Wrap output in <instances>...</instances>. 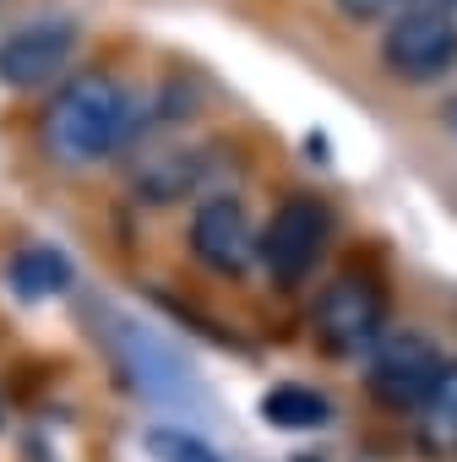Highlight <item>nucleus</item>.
Here are the masks:
<instances>
[{"label": "nucleus", "mask_w": 457, "mask_h": 462, "mask_svg": "<svg viewBox=\"0 0 457 462\" xmlns=\"http://www.w3.org/2000/svg\"><path fill=\"white\" fill-rule=\"evenodd\" d=\"M142 131V104L115 71H77L55 88L39 115V147L61 169H93L131 147Z\"/></svg>", "instance_id": "1"}, {"label": "nucleus", "mask_w": 457, "mask_h": 462, "mask_svg": "<svg viewBox=\"0 0 457 462\" xmlns=\"http://www.w3.org/2000/svg\"><path fill=\"white\" fill-rule=\"evenodd\" d=\"M392 321V294L376 273H338L311 305V337L327 359H365Z\"/></svg>", "instance_id": "2"}, {"label": "nucleus", "mask_w": 457, "mask_h": 462, "mask_svg": "<svg viewBox=\"0 0 457 462\" xmlns=\"http://www.w3.org/2000/svg\"><path fill=\"white\" fill-rule=\"evenodd\" d=\"M441 370H446L441 348H435L424 332H408V327H403V332H387V337L365 354V392H370L381 408L414 419V413L430 402Z\"/></svg>", "instance_id": "3"}, {"label": "nucleus", "mask_w": 457, "mask_h": 462, "mask_svg": "<svg viewBox=\"0 0 457 462\" xmlns=\"http://www.w3.org/2000/svg\"><path fill=\"white\" fill-rule=\"evenodd\" d=\"M327 235H332V212L322 196L311 190H294L273 207V217L262 223V251L256 262L267 267L273 283H305L311 267L322 262L327 251Z\"/></svg>", "instance_id": "4"}, {"label": "nucleus", "mask_w": 457, "mask_h": 462, "mask_svg": "<svg viewBox=\"0 0 457 462\" xmlns=\"http://www.w3.org/2000/svg\"><path fill=\"white\" fill-rule=\"evenodd\" d=\"M93 332L104 337L109 359L120 365V375H126L142 397L163 402V397H180V392H185L191 375H185L180 354H174L158 332H147L142 321H131L126 310H115V305H93Z\"/></svg>", "instance_id": "5"}, {"label": "nucleus", "mask_w": 457, "mask_h": 462, "mask_svg": "<svg viewBox=\"0 0 457 462\" xmlns=\"http://www.w3.org/2000/svg\"><path fill=\"white\" fill-rule=\"evenodd\" d=\"M381 66L397 82H441L457 66V17L435 6H403L381 33Z\"/></svg>", "instance_id": "6"}, {"label": "nucleus", "mask_w": 457, "mask_h": 462, "mask_svg": "<svg viewBox=\"0 0 457 462\" xmlns=\"http://www.w3.org/2000/svg\"><path fill=\"white\" fill-rule=\"evenodd\" d=\"M185 240H191V256L207 273H218V278H246L256 267V251H262V228L251 223V212H246L240 196L212 190V196H201L191 207Z\"/></svg>", "instance_id": "7"}, {"label": "nucleus", "mask_w": 457, "mask_h": 462, "mask_svg": "<svg viewBox=\"0 0 457 462\" xmlns=\"http://www.w3.org/2000/svg\"><path fill=\"white\" fill-rule=\"evenodd\" d=\"M77 55V23L71 17H33L0 39V82L28 93L55 82Z\"/></svg>", "instance_id": "8"}, {"label": "nucleus", "mask_w": 457, "mask_h": 462, "mask_svg": "<svg viewBox=\"0 0 457 462\" xmlns=\"http://www.w3.org/2000/svg\"><path fill=\"white\" fill-rule=\"evenodd\" d=\"M136 201H185V196H212V152L207 147H163L131 169Z\"/></svg>", "instance_id": "9"}, {"label": "nucleus", "mask_w": 457, "mask_h": 462, "mask_svg": "<svg viewBox=\"0 0 457 462\" xmlns=\"http://www.w3.org/2000/svg\"><path fill=\"white\" fill-rule=\"evenodd\" d=\"M6 283L23 300H61L77 283V273H71V256L55 245H17L6 262Z\"/></svg>", "instance_id": "10"}, {"label": "nucleus", "mask_w": 457, "mask_h": 462, "mask_svg": "<svg viewBox=\"0 0 457 462\" xmlns=\"http://www.w3.org/2000/svg\"><path fill=\"white\" fill-rule=\"evenodd\" d=\"M414 440H419V451L435 457V462L457 457V359H446V370H441L430 402L414 413Z\"/></svg>", "instance_id": "11"}, {"label": "nucleus", "mask_w": 457, "mask_h": 462, "mask_svg": "<svg viewBox=\"0 0 457 462\" xmlns=\"http://www.w3.org/2000/svg\"><path fill=\"white\" fill-rule=\"evenodd\" d=\"M262 419H267L273 430H322V424L332 419V402H327V392H316V386L284 381V386L262 392Z\"/></svg>", "instance_id": "12"}, {"label": "nucleus", "mask_w": 457, "mask_h": 462, "mask_svg": "<svg viewBox=\"0 0 457 462\" xmlns=\"http://www.w3.org/2000/svg\"><path fill=\"white\" fill-rule=\"evenodd\" d=\"M147 457H153V462H228V457H218L201 435L174 430V424H153V430H147Z\"/></svg>", "instance_id": "13"}, {"label": "nucleus", "mask_w": 457, "mask_h": 462, "mask_svg": "<svg viewBox=\"0 0 457 462\" xmlns=\"http://www.w3.org/2000/svg\"><path fill=\"white\" fill-rule=\"evenodd\" d=\"M332 6L349 17V23H376V17H387L397 0H332Z\"/></svg>", "instance_id": "14"}, {"label": "nucleus", "mask_w": 457, "mask_h": 462, "mask_svg": "<svg viewBox=\"0 0 457 462\" xmlns=\"http://www.w3.org/2000/svg\"><path fill=\"white\" fill-rule=\"evenodd\" d=\"M408 6H435V12H457V0H408Z\"/></svg>", "instance_id": "15"}, {"label": "nucleus", "mask_w": 457, "mask_h": 462, "mask_svg": "<svg viewBox=\"0 0 457 462\" xmlns=\"http://www.w3.org/2000/svg\"><path fill=\"white\" fill-rule=\"evenodd\" d=\"M446 125H452V136H457V104H452V109H446Z\"/></svg>", "instance_id": "16"}, {"label": "nucleus", "mask_w": 457, "mask_h": 462, "mask_svg": "<svg viewBox=\"0 0 457 462\" xmlns=\"http://www.w3.org/2000/svg\"><path fill=\"white\" fill-rule=\"evenodd\" d=\"M0 424H6V402H0Z\"/></svg>", "instance_id": "17"}, {"label": "nucleus", "mask_w": 457, "mask_h": 462, "mask_svg": "<svg viewBox=\"0 0 457 462\" xmlns=\"http://www.w3.org/2000/svg\"><path fill=\"white\" fill-rule=\"evenodd\" d=\"M300 462H311V457H300Z\"/></svg>", "instance_id": "18"}]
</instances>
